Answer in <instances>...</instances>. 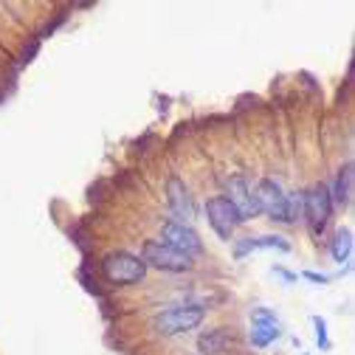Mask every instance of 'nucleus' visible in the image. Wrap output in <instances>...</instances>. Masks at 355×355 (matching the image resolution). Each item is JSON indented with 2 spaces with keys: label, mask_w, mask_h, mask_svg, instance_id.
Instances as JSON below:
<instances>
[{
  "label": "nucleus",
  "mask_w": 355,
  "mask_h": 355,
  "mask_svg": "<svg viewBox=\"0 0 355 355\" xmlns=\"http://www.w3.org/2000/svg\"><path fill=\"white\" fill-rule=\"evenodd\" d=\"M330 257L341 265V262H349L352 257V232L349 229H338L333 243H330Z\"/></svg>",
  "instance_id": "nucleus-14"
},
{
  "label": "nucleus",
  "mask_w": 355,
  "mask_h": 355,
  "mask_svg": "<svg viewBox=\"0 0 355 355\" xmlns=\"http://www.w3.org/2000/svg\"><path fill=\"white\" fill-rule=\"evenodd\" d=\"M282 336V327H279V319L274 310L268 307H254L251 310V344L254 347H268L271 341H277Z\"/></svg>",
  "instance_id": "nucleus-9"
},
{
  "label": "nucleus",
  "mask_w": 355,
  "mask_h": 355,
  "mask_svg": "<svg viewBox=\"0 0 355 355\" xmlns=\"http://www.w3.org/2000/svg\"><path fill=\"white\" fill-rule=\"evenodd\" d=\"M330 200L333 206H349L352 200V161H347L341 169H338V178H336V187L330 192Z\"/></svg>",
  "instance_id": "nucleus-12"
},
{
  "label": "nucleus",
  "mask_w": 355,
  "mask_h": 355,
  "mask_svg": "<svg viewBox=\"0 0 355 355\" xmlns=\"http://www.w3.org/2000/svg\"><path fill=\"white\" fill-rule=\"evenodd\" d=\"M302 277L310 279V282H316V285H327V282L333 279V277H327V274H316V271H304Z\"/></svg>",
  "instance_id": "nucleus-18"
},
{
  "label": "nucleus",
  "mask_w": 355,
  "mask_h": 355,
  "mask_svg": "<svg viewBox=\"0 0 355 355\" xmlns=\"http://www.w3.org/2000/svg\"><path fill=\"white\" fill-rule=\"evenodd\" d=\"M206 217H209V226L214 229V234L220 240H226V243L232 240L234 229L240 226V217H237L234 206L223 195H214V198L206 200Z\"/></svg>",
  "instance_id": "nucleus-6"
},
{
  "label": "nucleus",
  "mask_w": 355,
  "mask_h": 355,
  "mask_svg": "<svg viewBox=\"0 0 355 355\" xmlns=\"http://www.w3.org/2000/svg\"><path fill=\"white\" fill-rule=\"evenodd\" d=\"M161 243L181 251L187 257H198L203 254V240L195 229H189L187 223H178V220H166L164 229H161Z\"/></svg>",
  "instance_id": "nucleus-7"
},
{
  "label": "nucleus",
  "mask_w": 355,
  "mask_h": 355,
  "mask_svg": "<svg viewBox=\"0 0 355 355\" xmlns=\"http://www.w3.org/2000/svg\"><path fill=\"white\" fill-rule=\"evenodd\" d=\"M274 274H277V277H282L285 282H296V279H299V274H293V271H285L282 265H274Z\"/></svg>",
  "instance_id": "nucleus-19"
},
{
  "label": "nucleus",
  "mask_w": 355,
  "mask_h": 355,
  "mask_svg": "<svg viewBox=\"0 0 355 355\" xmlns=\"http://www.w3.org/2000/svg\"><path fill=\"white\" fill-rule=\"evenodd\" d=\"M223 198L234 206L240 223H245V220H254V217L259 214L257 200H254V192H251V187H248V181H245V175H232V178H229V181H226V195H223Z\"/></svg>",
  "instance_id": "nucleus-8"
},
{
  "label": "nucleus",
  "mask_w": 355,
  "mask_h": 355,
  "mask_svg": "<svg viewBox=\"0 0 355 355\" xmlns=\"http://www.w3.org/2000/svg\"><path fill=\"white\" fill-rule=\"evenodd\" d=\"M200 352L203 355H223L229 349V333L226 330H211V333H203L200 341H198Z\"/></svg>",
  "instance_id": "nucleus-13"
},
{
  "label": "nucleus",
  "mask_w": 355,
  "mask_h": 355,
  "mask_svg": "<svg viewBox=\"0 0 355 355\" xmlns=\"http://www.w3.org/2000/svg\"><path fill=\"white\" fill-rule=\"evenodd\" d=\"M296 220H302V192L288 195V217H285V223H296Z\"/></svg>",
  "instance_id": "nucleus-15"
},
{
  "label": "nucleus",
  "mask_w": 355,
  "mask_h": 355,
  "mask_svg": "<svg viewBox=\"0 0 355 355\" xmlns=\"http://www.w3.org/2000/svg\"><path fill=\"white\" fill-rule=\"evenodd\" d=\"M254 200L259 214H268L277 223H285L288 217V195L282 192V187L274 181V178H262L254 189Z\"/></svg>",
  "instance_id": "nucleus-5"
},
{
  "label": "nucleus",
  "mask_w": 355,
  "mask_h": 355,
  "mask_svg": "<svg viewBox=\"0 0 355 355\" xmlns=\"http://www.w3.org/2000/svg\"><path fill=\"white\" fill-rule=\"evenodd\" d=\"M313 327H316V344L322 349H330V338H327V322L322 316H313Z\"/></svg>",
  "instance_id": "nucleus-16"
},
{
  "label": "nucleus",
  "mask_w": 355,
  "mask_h": 355,
  "mask_svg": "<svg viewBox=\"0 0 355 355\" xmlns=\"http://www.w3.org/2000/svg\"><path fill=\"white\" fill-rule=\"evenodd\" d=\"M102 277L110 285H139L147 277V265L130 251H113L102 259Z\"/></svg>",
  "instance_id": "nucleus-1"
},
{
  "label": "nucleus",
  "mask_w": 355,
  "mask_h": 355,
  "mask_svg": "<svg viewBox=\"0 0 355 355\" xmlns=\"http://www.w3.org/2000/svg\"><path fill=\"white\" fill-rule=\"evenodd\" d=\"M333 214V200H330V187L327 184H316L307 192H302V220H307L310 234L322 237Z\"/></svg>",
  "instance_id": "nucleus-3"
},
{
  "label": "nucleus",
  "mask_w": 355,
  "mask_h": 355,
  "mask_svg": "<svg viewBox=\"0 0 355 355\" xmlns=\"http://www.w3.org/2000/svg\"><path fill=\"white\" fill-rule=\"evenodd\" d=\"M0 102H3V91H0Z\"/></svg>",
  "instance_id": "nucleus-20"
},
{
  "label": "nucleus",
  "mask_w": 355,
  "mask_h": 355,
  "mask_svg": "<svg viewBox=\"0 0 355 355\" xmlns=\"http://www.w3.org/2000/svg\"><path fill=\"white\" fill-rule=\"evenodd\" d=\"M203 319H206L203 304H175L169 310H161L153 319V330L161 336H181V333L195 330Z\"/></svg>",
  "instance_id": "nucleus-2"
},
{
  "label": "nucleus",
  "mask_w": 355,
  "mask_h": 355,
  "mask_svg": "<svg viewBox=\"0 0 355 355\" xmlns=\"http://www.w3.org/2000/svg\"><path fill=\"white\" fill-rule=\"evenodd\" d=\"M262 248H277V251H291V243L279 234H262V237H243L234 245V259L248 257L251 251H262Z\"/></svg>",
  "instance_id": "nucleus-11"
},
{
  "label": "nucleus",
  "mask_w": 355,
  "mask_h": 355,
  "mask_svg": "<svg viewBox=\"0 0 355 355\" xmlns=\"http://www.w3.org/2000/svg\"><path fill=\"white\" fill-rule=\"evenodd\" d=\"M166 200H169V209H172L178 223H184V220H192L195 217V200H192L187 184L178 175H172L169 181H166Z\"/></svg>",
  "instance_id": "nucleus-10"
},
{
  "label": "nucleus",
  "mask_w": 355,
  "mask_h": 355,
  "mask_svg": "<svg viewBox=\"0 0 355 355\" xmlns=\"http://www.w3.org/2000/svg\"><path fill=\"white\" fill-rule=\"evenodd\" d=\"M37 51H40V37L28 42V49H23V54H20V65H28V62H31V57H34Z\"/></svg>",
  "instance_id": "nucleus-17"
},
{
  "label": "nucleus",
  "mask_w": 355,
  "mask_h": 355,
  "mask_svg": "<svg viewBox=\"0 0 355 355\" xmlns=\"http://www.w3.org/2000/svg\"><path fill=\"white\" fill-rule=\"evenodd\" d=\"M141 259L144 265H153L158 271H166V274H184V271H192L195 268V259L175 251L169 245H164L161 240H147L141 245Z\"/></svg>",
  "instance_id": "nucleus-4"
}]
</instances>
